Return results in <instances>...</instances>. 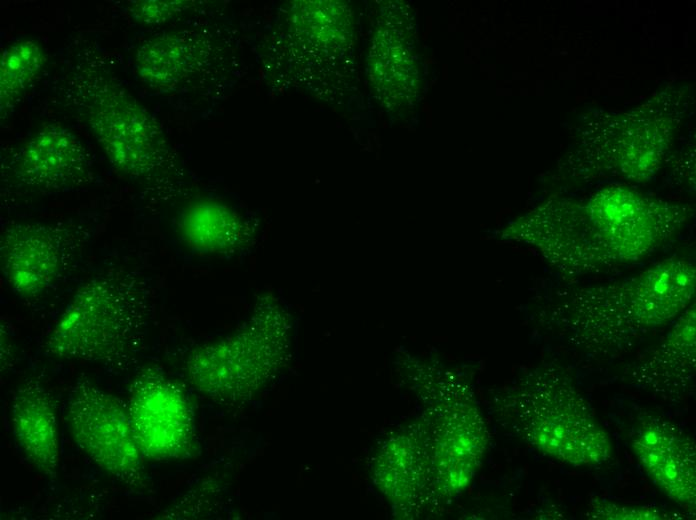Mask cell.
<instances>
[{"label": "cell", "mask_w": 696, "mask_h": 520, "mask_svg": "<svg viewBox=\"0 0 696 520\" xmlns=\"http://www.w3.org/2000/svg\"><path fill=\"white\" fill-rule=\"evenodd\" d=\"M685 209L620 187L584 203L553 202L525 237L560 273L604 274L657 251L686 220Z\"/></svg>", "instance_id": "1"}, {"label": "cell", "mask_w": 696, "mask_h": 520, "mask_svg": "<svg viewBox=\"0 0 696 520\" xmlns=\"http://www.w3.org/2000/svg\"><path fill=\"white\" fill-rule=\"evenodd\" d=\"M107 60L96 41L76 35L62 53L51 91L116 170L140 185L155 186L167 173L169 147L156 119Z\"/></svg>", "instance_id": "2"}, {"label": "cell", "mask_w": 696, "mask_h": 520, "mask_svg": "<svg viewBox=\"0 0 696 520\" xmlns=\"http://www.w3.org/2000/svg\"><path fill=\"white\" fill-rule=\"evenodd\" d=\"M694 290V264L673 257L623 279L564 291L553 321L571 344L617 351L682 314Z\"/></svg>", "instance_id": "3"}, {"label": "cell", "mask_w": 696, "mask_h": 520, "mask_svg": "<svg viewBox=\"0 0 696 520\" xmlns=\"http://www.w3.org/2000/svg\"><path fill=\"white\" fill-rule=\"evenodd\" d=\"M142 273L124 266L85 280L49 332L44 348L62 360L122 369L139 356L151 314Z\"/></svg>", "instance_id": "4"}, {"label": "cell", "mask_w": 696, "mask_h": 520, "mask_svg": "<svg viewBox=\"0 0 696 520\" xmlns=\"http://www.w3.org/2000/svg\"><path fill=\"white\" fill-rule=\"evenodd\" d=\"M514 412L524 438L558 461L592 466L611 457L609 435L571 380L556 368L536 372L520 388Z\"/></svg>", "instance_id": "5"}, {"label": "cell", "mask_w": 696, "mask_h": 520, "mask_svg": "<svg viewBox=\"0 0 696 520\" xmlns=\"http://www.w3.org/2000/svg\"><path fill=\"white\" fill-rule=\"evenodd\" d=\"M66 416L74 442L102 471L128 487H145V458L125 405L82 378L69 393Z\"/></svg>", "instance_id": "6"}, {"label": "cell", "mask_w": 696, "mask_h": 520, "mask_svg": "<svg viewBox=\"0 0 696 520\" xmlns=\"http://www.w3.org/2000/svg\"><path fill=\"white\" fill-rule=\"evenodd\" d=\"M84 228L59 221L18 222L3 228L0 265L11 290L33 299L56 287L87 242Z\"/></svg>", "instance_id": "7"}, {"label": "cell", "mask_w": 696, "mask_h": 520, "mask_svg": "<svg viewBox=\"0 0 696 520\" xmlns=\"http://www.w3.org/2000/svg\"><path fill=\"white\" fill-rule=\"evenodd\" d=\"M92 155L70 130L46 126L2 162L6 186L21 193L48 195L75 191L94 181Z\"/></svg>", "instance_id": "8"}, {"label": "cell", "mask_w": 696, "mask_h": 520, "mask_svg": "<svg viewBox=\"0 0 696 520\" xmlns=\"http://www.w3.org/2000/svg\"><path fill=\"white\" fill-rule=\"evenodd\" d=\"M125 406L144 458L161 461L191 454V410L182 391L156 369H140Z\"/></svg>", "instance_id": "9"}, {"label": "cell", "mask_w": 696, "mask_h": 520, "mask_svg": "<svg viewBox=\"0 0 696 520\" xmlns=\"http://www.w3.org/2000/svg\"><path fill=\"white\" fill-rule=\"evenodd\" d=\"M632 449L645 473L670 499L690 510L696 503V453L689 435L658 418L643 419Z\"/></svg>", "instance_id": "10"}, {"label": "cell", "mask_w": 696, "mask_h": 520, "mask_svg": "<svg viewBox=\"0 0 696 520\" xmlns=\"http://www.w3.org/2000/svg\"><path fill=\"white\" fill-rule=\"evenodd\" d=\"M13 435L28 462L42 475L55 479L60 464L58 423L52 398L37 379H27L11 400Z\"/></svg>", "instance_id": "11"}, {"label": "cell", "mask_w": 696, "mask_h": 520, "mask_svg": "<svg viewBox=\"0 0 696 520\" xmlns=\"http://www.w3.org/2000/svg\"><path fill=\"white\" fill-rule=\"evenodd\" d=\"M694 308L680 315L662 343L634 369L638 384L668 394L687 387L695 371Z\"/></svg>", "instance_id": "12"}, {"label": "cell", "mask_w": 696, "mask_h": 520, "mask_svg": "<svg viewBox=\"0 0 696 520\" xmlns=\"http://www.w3.org/2000/svg\"><path fill=\"white\" fill-rule=\"evenodd\" d=\"M42 45L31 38L10 44L0 60L1 119L9 116L41 75L46 64Z\"/></svg>", "instance_id": "13"}, {"label": "cell", "mask_w": 696, "mask_h": 520, "mask_svg": "<svg viewBox=\"0 0 696 520\" xmlns=\"http://www.w3.org/2000/svg\"><path fill=\"white\" fill-rule=\"evenodd\" d=\"M189 6L183 1H132L128 11L135 21L148 25L165 22Z\"/></svg>", "instance_id": "14"}, {"label": "cell", "mask_w": 696, "mask_h": 520, "mask_svg": "<svg viewBox=\"0 0 696 520\" xmlns=\"http://www.w3.org/2000/svg\"><path fill=\"white\" fill-rule=\"evenodd\" d=\"M589 517L594 519H666L667 515L654 507L623 506L614 503H600L594 505L589 512Z\"/></svg>", "instance_id": "15"}]
</instances>
